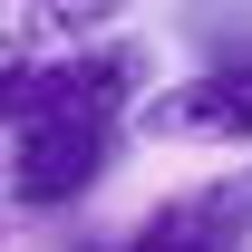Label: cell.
<instances>
[{
  "label": "cell",
  "instance_id": "obj_1",
  "mask_svg": "<svg viewBox=\"0 0 252 252\" xmlns=\"http://www.w3.org/2000/svg\"><path fill=\"white\" fill-rule=\"evenodd\" d=\"M107 165H117V126H97V117H30V126H10V194L30 214L78 204Z\"/></svg>",
  "mask_w": 252,
  "mask_h": 252
},
{
  "label": "cell",
  "instance_id": "obj_2",
  "mask_svg": "<svg viewBox=\"0 0 252 252\" xmlns=\"http://www.w3.org/2000/svg\"><path fill=\"white\" fill-rule=\"evenodd\" d=\"M136 126L165 136V146H252V59L194 68V78H175V88L136 97Z\"/></svg>",
  "mask_w": 252,
  "mask_h": 252
},
{
  "label": "cell",
  "instance_id": "obj_3",
  "mask_svg": "<svg viewBox=\"0 0 252 252\" xmlns=\"http://www.w3.org/2000/svg\"><path fill=\"white\" fill-rule=\"evenodd\" d=\"M117 252H252V214H243V194L194 185V194H165Z\"/></svg>",
  "mask_w": 252,
  "mask_h": 252
},
{
  "label": "cell",
  "instance_id": "obj_4",
  "mask_svg": "<svg viewBox=\"0 0 252 252\" xmlns=\"http://www.w3.org/2000/svg\"><path fill=\"white\" fill-rule=\"evenodd\" d=\"M39 59H49V49H30L20 30L0 39V136H10V126L30 117V88H39Z\"/></svg>",
  "mask_w": 252,
  "mask_h": 252
},
{
  "label": "cell",
  "instance_id": "obj_5",
  "mask_svg": "<svg viewBox=\"0 0 252 252\" xmlns=\"http://www.w3.org/2000/svg\"><path fill=\"white\" fill-rule=\"evenodd\" d=\"M0 243H10V223H0Z\"/></svg>",
  "mask_w": 252,
  "mask_h": 252
},
{
  "label": "cell",
  "instance_id": "obj_6",
  "mask_svg": "<svg viewBox=\"0 0 252 252\" xmlns=\"http://www.w3.org/2000/svg\"><path fill=\"white\" fill-rule=\"evenodd\" d=\"M107 252H117V243H107Z\"/></svg>",
  "mask_w": 252,
  "mask_h": 252
}]
</instances>
